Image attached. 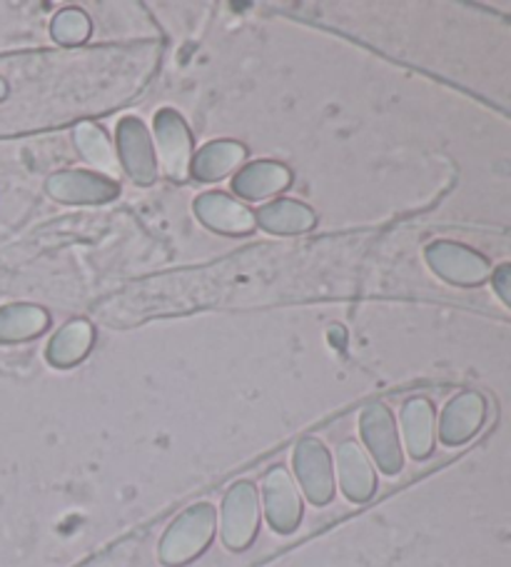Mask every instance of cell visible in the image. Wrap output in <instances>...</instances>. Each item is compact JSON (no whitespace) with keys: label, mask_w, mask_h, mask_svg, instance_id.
Segmentation results:
<instances>
[{"label":"cell","mask_w":511,"mask_h":567,"mask_svg":"<svg viewBox=\"0 0 511 567\" xmlns=\"http://www.w3.org/2000/svg\"><path fill=\"white\" fill-rule=\"evenodd\" d=\"M218 515L210 503H198L175 517L160 543V560L165 565H185L205 553L215 535Z\"/></svg>","instance_id":"cell-1"},{"label":"cell","mask_w":511,"mask_h":567,"mask_svg":"<svg viewBox=\"0 0 511 567\" xmlns=\"http://www.w3.org/2000/svg\"><path fill=\"white\" fill-rule=\"evenodd\" d=\"M248 158V148L238 141H212L195 153L190 175L202 183L228 178Z\"/></svg>","instance_id":"cell-14"},{"label":"cell","mask_w":511,"mask_h":567,"mask_svg":"<svg viewBox=\"0 0 511 567\" xmlns=\"http://www.w3.org/2000/svg\"><path fill=\"white\" fill-rule=\"evenodd\" d=\"M48 312L31 302H13L0 308V343H23L48 328Z\"/></svg>","instance_id":"cell-18"},{"label":"cell","mask_w":511,"mask_h":567,"mask_svg":"<svg viewBox=\"0 0 511 567\" xmlns=\"http://www.w3.org/2000/svg\"><path fill=\"white\" fill-rule=\"evenodd\" d=\"M260 527V495L248 481L234 483L222 501V540L230 550H244Z\"/></svg>","instance_id":"cell-3"},{"label":"cell","mask_w":511,"mask_h":567,"mask_svg":"<svg viewBox=\"0 0 511 567\" xmlns=\"http://www.w3.org/2000/svg\"><path fill=\"white\" fill-rule=\"evenodd\" d=\"M51 198L67 205H101L111 203L121 193L117 181L91 171H63L48 181Z\"/></svg>","instance_id":"cell-7"},{"label":"cell","mask_w":511,"mask_h":567,"mask_svg":"<svg viewBox=\"0 0 511 567\" xmlns=\"http://www.w3.org/2000/svg\"><path fill=\"white\" fill-rule=\"evenodd\" d=\"M264 513H268V523L272 530L282 535L292 533L302 520V501L294 481L284 467H272L264 475Z\"/></svg>","instance_id":"cell-10"},{"label":"cell","mask_w":511,"mask_h":567,"mask_svg":"<svg viewBox=\"0 0 511 567\" xmlns=\"http://www.w3.org/2000/svg\"><path fill=\"white\" fill-rule=\"evenodd\" d=\"M75 148L81 151L83 158L95 165V171L101 175H117L121 173V161H117V153L113 151L111 141H107V135L103 133L101 125L95 123H77L75 125Z\"/></svg>","instance_id":"cell-19"},{"label":"cell","mask_w":511,"mask_h":567,"mask_svg":"<svg viewBox=\"0 0 511 567\" xmlns=\"http://www.w3.org/2000/svg\"><path fill=\"white\" fill-rule=\"evenodd\" d=\"M294 475L302 485L304 495L312 505H327L334 497V473L332 457L317 437H304L294 447L292 455Z\"/></svg>","instance_id":"cell-6"},{"label":"cell","mask_w":511,"mask_h":567,"mask_svg":"<svg viewBox=\"0 0 511 567\" xmlns=\"http://www.w3.org/2000/svg\"><path fill=\"white\" fill-rule=\"evenodd\" d=\"M337 473L340 485L350 501L367 503L377 491V477L375 467H372L369 457L355 440H345L337 447Z\"/></svg>","instance_id":"cell-12"},{"label":"cell","mask_w":511,"mask_h":567,"mask_svg":"<svg viewBox=\"0 0 511 567\" xmlns=\"http://www.w3.org/2000/svg\"><path fill=\"white\" fill-rule=\"evenodd\" d=\"M150 135L157 151V161H160L167 178H173L175 183L188 181L195 158V141L182 115L173 111V107L157 111Z\"/></svg>","instance_id":"cell-2"},{"label":"cell","mask_w":511,"mask_h":567,"mask_svg":"<svg viewBox=\"0 0 511 567\" xmlns=\"http://www.w3.org/2000/svg\"><path fill=\"white\" fill-rule=\"evenodd\" d=\"M292 183V171L278 161H254L244 165L232 178V193L244 200H264L270 195L288 190Z\"/></svg>","instance_id":"cell-11"},{"label":"cell","mask_w":511,"mask_h":567,"mask_svg":"<svg viewBox=\"0 0 511 567\" xmlns=\"http://www.w3.org/2000/svg\"><path fill=\"white\" fill-rule=\"evenodd\" d=\"M427 262L439 278L457 282V286H474V282L484 280L489 272L484 258L477 256L474 250L449 240L431 243L427 248Z\"/></svg>","instance_id":"cell-9"},{"label":"cell","mask_w":511,"mask_h":567,"mask_svg":"<svg viewBox=\"0 0 511 567\" xmlns=\"http://www.w3.org/2000/svg\"><path fill=\"white\" fill-rule=\"evenodd\" d=\"M192 208L202 225H208L215 233H222V236H248L258 225L248 205L222 190L202 193Z\"/></svg>","instance_id":"cell-8"},{"label":"cell","mask_w":511,"mask_h":567,"mask_svg":"<svg viewBox=\"0 0 511 567\" xmlns=\"http://www.w3.org/2000/svg\"><path fill=\"white\" fill-rule=\"evenodd\" d=\"M359 430L382 473L397 475L401 471V447L392 410L385 403L367 405L359 415Z\"/></svg>","instance_id":"cell-5"},{"label":"cell","mask_w":511,"mask_h":567,"mask_svg":"<svg viewBox=\"0 0 511 567\" xmlns=\"http://www.w3.org/2000/svg\"><path fill=\"white\" fill-rule=\"evenodd\" d=\"M254 220H258L260 228L270 236H302L314 228L317 223V215L300 200H290V198H280L272 200L268 205L254 213Z\"/></svg>","instance_id":"cell-13"},{"label":"cell","mask_w":511,"mask_h":567,"mask_svg":"<svg viewBox=\"0 0 511 567\" xmlns=\"http://www.w3.org/2000/svg\"><path fill=\"white\" fill-rule=\"evenodd\" d=\"M481 420H484V400L477 393H461L441 413L439 435L447 445H461L477 433Z\"/></svg>","instance_id":"cell-15"},{"label":"cell","mask_w":511,"mask_h":567,"mask_svg":"<svg viewBox=\"0 0 511 567\" xmlns=\"http://www.w3.org/2000/svg\"><path fill=\"white\" fill-rule=\"evenodd\" d=\"M117 141V161H121L123 171L131 175V181L137 185H150L157 178V161H155V145L153 135L145 128V123L135 115H125L117 123L115 131Z\"/></svg>","instance_id":"cell-4"},{"label":"cell","mask_w":511,"mask_h":567,"mask_svg":"<svg viewBox=\"0 0 511 567\" xmlns=\"http://www.w3.org/2000/svg\"><path fill=\"white\" fill-rule=\"evenodd\" d=\"M6 95H8V83L3 81V78H0V101H3Z\"/></svg>","instance_id":"cell-21"},{"label":"cell","mask_w":511,"mask_h":567,"mask_svg":"<svg viewBox=\"0 0 511 567\" xmlns=\"http://www.w3.org/2000/svg\"><path fill=\"white\" fill-rule=\"evenodd\" d=\"M401 430L411 457H427L435 447V405L427 398H411L401 408Z\"/></svg>","instance_id":"cell-17"},{"label":"cell","mask_w":511,"mask_h":567,"mask_svg":"<svg viewBox=\"0 0 511 567\" xmlns=\"http://www.w3.org/2000/svg\"><path fill=\"white\" fill-rule=\"evenodd\" d=\"M51 35L61 45H81L91 38V18L81 8H65L53 18Z\"/></svg>","instance_id":"cell-20"},{"label":"cell","mask_w":511,"mask_h":567,"mask_svg":"<svg viewBox=\"0 0 511 567\" xmlns=\"http://www.w3.org/2000/svg\"><path fill=\"white\" fill-rule=\"evenodd\" d=\"M95 340V330L87 320L75 318L55 332L51 343H48V363L55 368H73L75 363L91 353Z\"/></svg>","instance_id":"cell-16"}]
</instances>
